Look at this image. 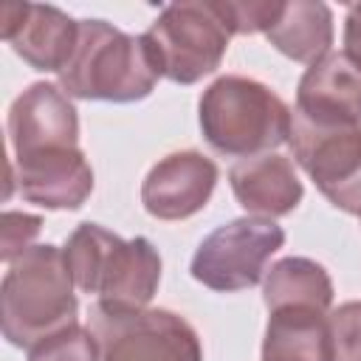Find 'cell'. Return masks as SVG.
Here are the masks:
<instances>
[{"label":"cell","instance_id":"18","mask_svg":"<svg viewBox=\"0 0 361 361\" xmlns=\"http://www.w3.org/2000/svg\"><path fill=\"white\" fill-rule=\"evenodd\" d=\"M327 361H361V302L327 313Z\"/></svg>","mask_w":361,"mask_h":361},{"label":"cell","instance_id":"9","mask_svg":"<svg viewBox=\"0 0 361 361\" xmlns=\"http://www.w3.org/2000/svg\"><path fill=\"white\" fill-rule=\"evenodd\" d=\"M93 166L79 147L45 149L23 158H8V186L6 197L17 186L20 197L51 209V212H73L82 209L93 192Z\"/></svg>","mask_w":361,"mask_h":361},{"label":"cell","instance_id":"4","mask_svg":"<svg viewBox=\"0 0 361 361\" xmlns=\"http://www.w3.org/2000/svg\"><path fill=\"white\" fill-rule=\"evenodd\" d=\"M206 144L226 158L274 152L290 138V107L262 82L240 73L217 76L197 102Z\"/></svg>","mask_w":361,"mask_h":361},{"label":"cell","instance_id":"8","mask_svg":"<svg viewBox=\"0 0 361 361\" xmlns=\"http://www.w3.org/2000/svg\"><path fill=\"white\" fill-rule=\"evenodd\" d=\"M293 161L344 214H361V124H322L290 110Z\"/></svg>","mask_w":361,"mask_h":361},{"label":"cell","instance_id":"11","mask_svg":"<svg viewBox=\"0 0 361 361\" xmlns=\"http://www.w3.org/2000/svg\"><path fill=\"white\" fill-rule=\"evenodd\" d=\"M0 37L34 71L59 73L79 39V20L56 6L8 3L0 8Z\"/></svg>","mask_w":361,"mask_h":361},{"label":"cell","instance_id":"13","mask_svg":"<svg viewBox=\"0 0 361 361\" xmlns=\"http://www.w3.org/2000/svg\"><path fill=\"white\" fill-rule=\"evenodd\" d=\"M293 110L322 124H361V62L347 51H330L307 65Z\"/></svg>","mask_w":361,"mask_h":361},{"label":"cell","instance_id":"17","mask_svg":"<svg viewBox=\"0 0 361 361\" xmlns=\"http://www.w3.org/2000/svg\"><path fill=\"white\" fill-rule=\"evenodd\" d=\"M262 302L268 310L276 307H313L330 313L333 305V279L316 259L307 257H282L276 259L262 279Z\"/></svg>","mask_w":361,"mask_h":361},{"label":"cell","instance_id":"16","mask_svg":"<svg viewBox=\"0 0 361 361\" xmlns=\"http://www.w3.org/2000/svg\"><path fill=\"white\" fill-rule=\"evenodd\" d=\"M262 361H327V313L313 307L268 310Z\"/></svg>","mask_w":361,"mask_h":361},{"label":"cell","instance_id":"7","mask_svg":"<svg viewBox=\"0 0 361 361\" xmlns=\"http://www.w3.org/2000/svg\"><path fill=\"white\" fill-rule=\"evenodd\" d=\"M285 245V228L265 217H237L206 234L192 257V276L217 293H237L265 279L268 259Z\"/></svg>","mask_w":361,"mask_h":361},{"label":"cell","instance_id":"22","mask_svg":"<svg viewBox=\"0 0 361 361\" xmlns=\"http://www.w3.org/2000/svg\"><path fill=\"white\" fill-rule=\"evenodd\" d=\"M344 51L361 62V3H353L344 17Z\"/></svg>","mask_w":361,"mask_h":361},{"label":"cell","instance_id":"2","mask_svg":"<svg viewBox=\"0 0 361 361\" xmlns=\"http://www.w3.org/2000/svg\"><path fill=\"white\" fill-rule=\"evenodd\" d=\"M62 251L73 285L104 307L141 310L158 293L161 254L147 237L124 240L99 223H79Z\"/></svg>","mask_w":361,"mask_h":361},{"label":"cell","instance_id":"20","mask_svg":"<svg viewBox=\"0 0 361 361\" xmlns=\"http://www.w3.org/2000/svg\"><path fill=\"white\" fill-rule=\"evenodd\" d=\"M42 228V217L28 214V212H17V209H6L3 212V237H0V259L8 265L11 259H17L20 254H25L37 234Z\"/></svg>","mask_w":361,"mask_h":361},{"label":"cell","instance_id":"10","mask_svg":"<svg viewBox=\"0 0 361 361\" xmlns=\"http://www.w3.org/2000/svg\"><path fill=\"white\" fill-rule=\"evenodd\" d=\"M11 158L79 147V116L71 96L51 82L28 85L8 107Z\"/></svg>","mask_w":361,"mask_h":361},{"label":"cell","instance_id":"14","mask_svg":"<svg viewBox=\"0 0 361 361\" xmlns=\"http://www.w3.org/2000/svg\"><path fill=\"white\" fill-rule=\"evenodd\" d=\"M228 183L248 217H285L305 197V186L296 175L293 161L279 152L240 158L228 169Z\"/></svg>","mask_w":361,"mask_h":361},{"label":"cell","instance_id":"19","mask_svg":"<svg viewBox=\"0 0 361 361\" xmlns=\"http://www.w3.org/2000/svg\"><path fill=\"white\" fill-rule=\"evenodd\" d=\"M28 361H99V347L90 327L76 322L34 344L28 350Z\"/></svg>","mask_w":361,"mask_h":361},{"label":"cell","instance_id":"5","mask_svg":"<svg viewBox=\"0 0 361 361\" xmlns=\"http://www.w3.org/2000/svg\"><path fill=\"white\" fill-rule=\"evenodd\" d=\"M141 37L164 79L195 85L220 68L234 31L223 0H186L164 6Z\"/></svg>","mask_w":361,"mask_h":361},{"label":"cell","instance_id":"21","mask_svg":"<svg viewBox=\"0 0 361 361\" xmlns=\"http://www.w3.org/2000/svg\"><path fill=\"white\" fill-rule=\"evenodd\" d=\"M234 34H265L282 11V0H223Z\"/></svg>","mask_w":361,"mask_h":361},{"label":"cell","instance_id":"3","mask_svg":"<svg viewBox=\"0 0 361 361\" xmlns=\"http://www.w3.org/2000/svg\"><path fill=\"white\" fill-rule=\"evenodd\" d=\"M71 99L130 104L147 99L161 71L144 37L124 34L107 20H79V39L56 73Z\"/></svg>","mask_w":361,"mask_h":361},{"label":"cell","instance_id":"23","mask_svg":"<svg viewBox=\"0 0 361 361\" xmlns=\"http://www.w3.org/2000/svg\"><path fill=\"white\" fill-rule=\"evenodd\" d=\"M358 217H361V214H358Z\"/></svg>","mask_w":361,"mask_h":361},{"label":"cell","instance_id":"15","mask_svg":"<svg viewBox=\"0 0 361 361\" xmlns=\"http://www.w3.org/2000/svg\"><path fill=\"white\" fill-rule=\"evenodd\" d=\"M268 42L288 59L313 65L330 54L333 45V11L319 0L282 3L279 17L265 31Z\"/></svg>","mask_w":361,"mask_h":361},{"label":"cell","instance_id":"6","mask_svg":"<svg viewBox=\"0 0 361 361\" xmlns=\"http://www.w3.org/2000/svg\"><path fill=\"white\" fill-rule=\"evenodd\" d=\"M87 327L99 347V361H203L195 327L164 307L113 310L90 307Z\"/></svg>","mask_w":361,"mask_h":361},{"label":"cell","instance_id":"12","mask_svg":"<svg viewBox=\"0 0 361 361\" xmlns=\"http://www.w3.org/2000/svg\"><path fill=\"white\" fill-rule=\"evenodd\" d=\"M217 178V164L203 152H169L147 172L141 183V203L155 220H186L206 209Z\"/></svg>","mask_w":361,"mask_h":361},{"label":"cell","instance_id":"1","mask_svg":"<svg viewBox=\"0 0 361 361\" xmlns=\"http://www.w3.org/2000/svg\"><path fill=\"white\" fill-rule=\"evenodd\" d=\"M65 251L37 243L8 262L0 282L3 338L11 347L31 350L42 338L76 324L79 299Z\"/></svg>","mask_w":361,"mask_h":361}]
</instances>
